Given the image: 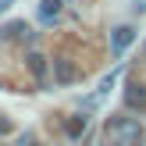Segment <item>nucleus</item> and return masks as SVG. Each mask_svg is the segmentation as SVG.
I'll use <instances>...</instances> for the list:
<instances>
[{
    "label": "nucleus",
    "instance_id": "6e6552de",
    "mask_svg": "<svg viewBox=\"0 0 146 146\" xmlns=\"http://www.w3.org/2000/svg\"><path fill=\"white\" fill-rule=\"evenodd\" d=\"M11 132H14V121L7 114H0V135H11Z\"/></svg>",
    "mask_w": 146,
    "mask_h": 146
},
{
    "label": "nucleus",
    "instance_id": "20e7f679",
    "mask_svg": "<svg viewBox=\"0 0 146 146\" xmlns=\"http://www.w3.org/2000/svg\"><path fill=\"white\" fill-rule=\"evenodd\" d=\"M125 107H146V82H128L125 86Z\"/></svg>",
    "mask_w": 146,
    "mask_h": 146
},
{
    "label": "nucleus",
    "instance_id": "f03ea898",
    "mask_svg": "<svg viewBox=\"0 0 146 146\" xmlns=\"http://www.w3.org/2000/svg\"><path fill=\"white\" fill-rule=\"evenodd\" d=\"M75 78H78L75 61H68V57H54V82L57 86H71Z\"/></svg>",
    "mask_w": 146,
    "mask_h": 146
},
{
    "label": "nucleus",
    "instance_id": "9b49d317",
    "mask_svg": "<svg viewBox=\"0 0 146 146\" xmlns=\"http://www.w3.org/2000/svg\"><path fill=\"white\" fill-rule=\"evenodd\" d=\"M18 146H32V139H21V143H18Z\"/></svg>",
    "mask_w": 146,
    "mask_h": 146
},
{
    "label": "nucleus",
    "instance_id": "1a4fd4ad",
    "mask_svg": "<svg viewBox=\"0 0 146 146\" xmlns=\"http://www.w3.org/2000/svg\"><path fill=\"white\" fill-rule=\"evenodd\" d=\"M111 146H132V143H128V139H121V135H118V139H114Z\"/></svg>",
    "mask_w": 146,
    "mask_h": 146
},
{
    "label": "nucleus",
    "instance_id": "423d86ee",
    "mask_svg": "<svg viewBox=\"0 0 146 146\" xmlns=\"http://www.w3.org/2000/svg\"><path fill=\"white\" fill-rule=\"evenodd\" d=\"M0 39H29V25L25 21H7L0 29Z\"/></svg>",
    "mask_w": 146,
    "mask_h": 146
},
{
    "label": "nucleus",
    "instance_id": "7ed1b4c3",
    "mask_svg": "<svg viewBox=\"0 0 146 146\" xmlns=\"http://www.w3.org/2000/svg\"><path fill=\"white\" fill-rule=\"evenodd\" d=\"M132 39H135V29L132 25H118L111 32V46H114V54H125L128 46H132Z\"/></svg>",
    "mask_w": 146,
    "mask_h": 146
},
{
    "label": "nucleus",
    "instance_id": "f257e3e1",
    "mask_svg": "<svg viewBox=\"0 0 146 146\" xmlns=\"http://www.w3.org/2000/svg\"><path fill=\"white\" fill-rule=\"evenodd\" d=\"M25 68L32 71V78L39 86H46L50 82V57H43L39 50H29V57H25Z\"/></svg>",
    "mask_w": 146,
    "mask_h": 146
},
{
    "label": "nucleus",
    "instance_id": "f8f14e48",
    "mask_svg": "<svg viewBox=\"0 0 146 146\" xmlns=\"http://www.w3.org/2000/svg\"><path fill=\"white\" fill-rule=\"evenodd\" d=\"M32 146H39V143H32Z\"/></svg>",
    "mask_w": 146,
    "mask_h": 146
},
{
    "label": "nucleus",
    "instance_id": "0eeeda50",
    "mask_svg": "<svg viewBox=\"0 0 146 146\" xmlns=\"http://www.w3.org/2000/svg\"><path fill=\"white\" fill-rule=\"evenodd\" d=\"M86 128H89V118H86V114H75V118H68V125H64V132H68L71 139H78V135H82Z\"/></svg>",
    "mask_w": 146,
    "mask_h": 146
},
{
    "label": "nucleus",
    "instance_id": "39448f33",
    "mask_svg": "<svg viewBox=\"0 0 146 146\" xmlns=\"http://www.w3.org/2000/svg\"><path fill=\"white\" fill-rule=\"evenodd\" d=\"M61 11H64V0H43L39 4V21L43 25H54L61 18Z\"/></svg>",
    "mask_w": 146,
    "mask_h": 146
},
{
    "label": "nucleus",
    "instance_id": "9d476101",
    "mask_svg": "<svg viewBox=\"0 0 146 146\" xmlns=\"http://www.w3.org/2000/svg\"><path fill=\"white\" fill-rule=\"evenodd\" d=\"M7 7H11V0H0V11H7Z\"/></svg>",
    "mask_w": 146,
    "mask_h": 146
}]
</instances>
